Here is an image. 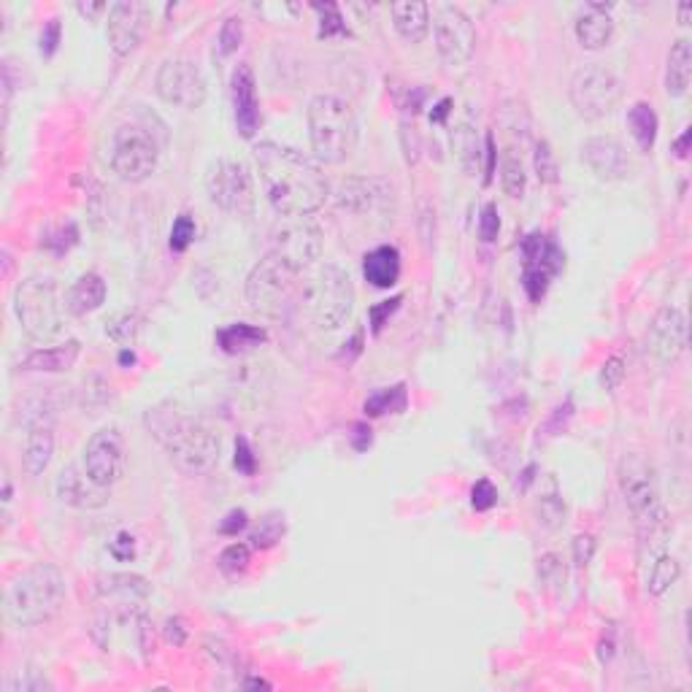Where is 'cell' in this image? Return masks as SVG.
<instances>
[{"instance_id": "obj_50", "label": "cell", "mask_w": 692, "mask_h": 692, "mask_svg": "<svg viewBox=\"0 0 692 692\" xmlns=\"http://www.w3.org/2000/svg\"><path fill=\"white\" fill-rule=\"evenodd\" d=\"M109 549H111V555H114V560H119V563H130V560H136V538L130 536L128 530L117 533Z\"/></svg>"}, {"instance_id": "obj_21", "label": "cell", "mask_w": 692, "mask_h": 692, "mask_svg": "<svg viewBox=\"0 0 692 692\" xmlns=\"http://www.w3.org/2000/svg\"><path fill=\"white\" fill-rule=\"evenodd\" d=\"M57 498L65 503V506H73V509H103L106 503L111 501V487H103L92 479L84 465H71L65 468L63 474L57 476Z\"/></svg>"}, {"instance_id": "obj_43", "label": "cell", "mask_w": 692, "mask_h": 692, "mask_svg": "<svg viewBox=\"0 0 692 692\" xmlns=\"http://www.w3.org/2000/svg\"><path fill=\"white\" fill-rule=\"evenodd\" d=\"M501 233V214H498V206L495 203H484L482 214H479V236L482 241L492 244Z\"/></svg>"}, {"instance_id": "obj_39", "label": "cell", "mask_w": 692, "mask_h": 692, "mask_svg": "<svg viewBox=\"0 0 692 692\" xmlns=\"http://www.w3.org/2000/svg\"><path fill=\"white\" fill-rule=\"evenodd\" d=\"M249 563H252V552L246 544H230L217 557L219 571L225 576H241L249 568Z\"/></svg>"}, {"instance_id": "obj_60", "label": "cell", "mask_w": 692, "mask_h": 692, "mask_svg": "<svg viewBox=\"0 0 692 692\" xmlns=\"http://www.w3.org/2000/svg\"><path fill=\"white\" fill-rule=\"evenodd\" d=\"M449 106H452V101H449V98H444V101L436 106V111L430 114V119H433V122H438V125H444V119H447V114H449Z\"/></svg>"}, {"instance_id": "obj_38", "label": "cell", "mask_w": 692, "mask_h": 692, "mask_svg": "<svg viewBox=\"0 0 692 692\" xmlns=\"http://www.w3.org/2000/svg\"><path fill=\"white\" fill-rule=\"evenodd\" d=\"M533 168L538 173V182L544 184H557L560 179V168H557V157L552 152L547 138H538L536 152H533Z\"/></svg>"}, {"instance_id": "obj_55", "label": "cell", "mask_w": 692, "mask_h": 692, "mask_svg": "<svg viewBox=\"0 0 692 692\" xmlns=\"http://www.w3.org/2000/svg\"><path fill=\"white\" fill-rule=\"evenodd\" d=\"M484 157H487V165H484V184L492 182V173H495V165H498V149H495V136L487 133L484 138Z\"/></svg>"}, {"instance_id": "obj_7", "label": "cell", "mask_w": 692, "mask_h": 692, "mask_svg": "<svg viewBox=\"0 0 692 692\" xmlns=\"http://www.w3.org/2000/svg\"><path fill=\"white\" fill-rule=\"evenodd\" d=\"M295 284L298 271L284 263L282 257L268 252L246 276V301L252 311L263 317H282L292 306Z\"/></svg>"}, {"instance_id": "obj_36", "label": "cell", "mask_w": 692, "mask_h": 692, "mask_svg": "<svg viewBox=\"0 0 692 692\" xmlns=\"http://www.w3.org/2000/svg\"><path fill=\"white\" fill-rule=\"evenodd\" d=\"M284 533H287L284 514L268 511V514L260 519V525L249 533V541H252V549H274L284 538Z\"/></svg>"}, {"instance_id": "obj_42", "label": "cell", "mask_w": 692, "mask_h": 692, "mask_svg": "<svg viewBox=\"0 0 692 692\" xmlns=\"http://www.w3.org/2000/svg\"><path fill=\"white\" fill-rule=\"evenodd\" d=\"M192 241H195V219H192L190 214H179V217L173 219L168 244H171V249L176 255H182V252L190 249Z\"/></svg>"}, {"instance_id": "obj_40", "label": "cell", "mask_w": 692, "mask_h": 692, "mask_svg": "<svg viewBox=\"0 0 692 692\" xmlns=\"http://www.w3.org/2000/svg\"><path fill=\"white\" fill-rule=\"evenodd\" d=\"M311 9L319 14V38H336L346 33V22L336 3H314Z\"/></svg>"}, {"instance_id": "obj_33", "label": "cell", "mask_w": 692, "mask_h": 692, "mask_svg": "<svg viewBox=\"0 0 692 692\" xmlns=\"http://www.w3.org/2000/svg\"><path fill=\"white\" fill-rule=\"evenodd\" d=\"M406 403H409L406 384H392V387H384V390L374 392V395L363 403V411L368 417L401 414V411H406Z\"/></svg>"}, {"instance_id": "obj_54", "label": "cell", "mask_w": 692, "mask_h": 692, "mask_svg": "<svg viewBox=\"0 0 692 692\" xmlns=\"http://www.w3.org/2000/svg\"><path fill=\"white\" fill-rule=\"evenodd\" d=\"M595 538L592 536H576L574 538V563L579 565V568H584V565H590V560H592V555H595Z\"/></svg>"}, {"instance_id": "obj_15", "label": "cell", "mask_w": 692, "mask_h": 692, "mask_svg": "<svg viewBox=\"0 0 692 692\" xmlns=\"http://www.w3.org/2000/svg\"><path fill=\"white\" fill-rule=\"evenodd\" d=\"M82 465L95 482L103 487H114L125 476V465H128L122 433L117 428H101L98 433H92L84 447Z\"/></svg>"}, {"instance_id": "obj_1", "label": "cell", "mask_w": 692, "mask_h": 692, "mask_svg": "<svg viewBox=\"0 0 692 692\" xmlns=\"http://www.w3.org/2000/svg\"><path fill=\"white\" fill-rule=\"evenodd\" d=\"M255 163L268 203L282 217H309L330 198V182L317 160L292 146L263 141L255 146Z\"/></svg>"}, {"instance_id": "obj_48", "label": "cell", "mask_w": 692, "mask_h": 692, "mask_svg": "<svg viewBox=\"0 0 692 692\" xmlns=\"http://www.w3.org/2000/svg\"><path fill=\"white\" fill-rule=\"evenodd\" d=\"M233 465H236L238 474H244V476H252L257 471L255 449H252V444H249L244 436L236 441V457H233Z\"/></svg>"}, {"instance_id": "obj_3", "label": "cell", "mask_w": 692, "mask_h": 692, "mask_svg": "<svg viewBox=\"0 0 692 692\" xmlns=\"http://www.w3.org/2000/svg\"><path fill=\"white\" fill-rule=\"evenodd\" d=\"M65 576L55 563H33L6 584L3 606L17 628H36L60 614L65 603Z\"/></svg>"}, {"instance_id": "obj_16", "label": "cell", "mask_w": 692, "mask_h": 692, "mask_svg": "<svg viewBox=\"0 0 692 692\" xmlns=\"http://www.w3.org/2000/svg\"><path fill=\"white\" fill-rule=\"evenodd\" d=\"M392 184L382 176H346L330 190V198L338 209L352 214H374L392 203Z\"/></svg>"}, {"instance_id": "obj_41", "label": "cell", "mask_w": 692, "mask_h": 692, "mask_svg": "<svg viewBox=\"0 0 692 692\" xmlns=\"http://www.w3.org/2000/svg\"><path fill=\"white\" fill-rule=\"evenodd\" d=\"M244 44V22H241V17H228L225 22H222V28H219V36H217V49L222 57H230L236 55L238 46Z\"/></svg>"}, {"instance_id": "obj_29", "label": "cell", "mask_w": 692, "mask_h": 692, "mask_svg": "<svg viewBox=\"0 0 692 692\" xmlns=\"http://www.w3.org/2000/svg\"><path fill=\"white\" fill-rule=\"evenodd\" d=\"M68 311L76 317H87L92 311H98L106 303V282L101 274H84L79 276L73 287L68 290Z\"/></svg>"}, {"instance_id": "obj_20", "label": "cell", "mask_w": 692, "mask_h": 692, "mask_svg": "<svg viewBox=\"0 0 692 692\" xmlns=\"http://www.w3.org/2000/svg\"><path fill=\"white\" fill-rule=\"evenodd\" d=\"M230 98H233V117L236 128L244 138H255L260 130V101H257L255 73L246 63H238L230 76Z\"/></svg>"}, {"instance_id": "obj_57", "label": "cell", "mask_w": 692, "mask_h": 692, "mask_svg": "<svg viewBox=\"0 0 692 692\" xmlns=\"http://www.w3.org/2000/svg\"><path fill=\"white\" fill-rule=\"evenodd\" d=\"M165 636H168V641L176 644V647H184V641H187V628L182 625V620H168Z\"/></svg>"}, {"instance_id": "obj_35", "label": "cell", "mask_w": 692, "mask_h": 692, "mask_svg": "<svg viewBox=\"0 0 692 692\" xmlns=\"http://www.w3.org/2000/svg\"><path fill=\"white\" fill-rule=\"evenodd\" d=\"M679 574H682V565H679L676 557L657 555L655 560H652V568H649L647 590L652 592V595H665V592L671 590V584L679 579Z\"/></svg>"}, {"instance_id": "obj_31", "label": "cell", "mask_w": 692, "mask_h": 692, "mask_svg": "<svg viewBox=\"0 0 692 692\" xmlns=\"http://www.w3.org/2000/svg\"><path fill=\"white\" fill-rule=\"evenodd\" d=\"M98 592L119 601H144L152 592V584L138 574H103L98 576Z\"/></svg>"}, {"instance_id": "obj_46", "label": "cell", "mask_w": 692, "mask_h": 692, "mask_svg": "<svg viewBox=\"0 0 692 692\" xmlns=\"http://www.w3.org/2000/svg\"><path fill=\"white\" fill-rule=\"evenodd\" d=\"M11 692H41V690H52V682L46 679L44 674H38V671H19L14 679H11L9 684Z\"/></svg>"}, {"instance_id": "obj_24", "label": "cell", "mask_w": 692, "mask_h": 692, "mask_svg": "<svg viewBox=\"0 0 692 692\" xmlns=\"http://www.w3.org/2000/svg\"><path fill=\"white\" fill-rule=\"evenodd\" d=\"M401 252L395 246L384 244L376 246L363 255V276L365 282L374 284L376 290H390L401 279Z\"/></svg>"}, {"instance_id": "obj_10", "label": "cell", "mask_w": 692, "mask_h": 692, "mask_svg": "<svg viewBox=\"0 0 692 692\" xmlns=\"http://www.w3.org/2000/svg\"><path fill=\"white\" fill-rule=\"evenodd\" d=\"M206 192L217 209L249 217L255 211V179L249 165L233 157H219L206 168Z\"/></svg>"}, {"instance_id": "obj_28", "label": "cell", "mask_w": 692, "mask_h": 692, "mask_svg": "<svg viewBox=\"0 0 692 692\" xmlns=\"http://www.w3.org/2000/svg\"><path fill=\"white\" fill-rule=\"evenodd\" d=\"M392 22H395V30L403 41L409 44H419L425 41L430 30V9L428 3H419V0H409V3H395L392 6Z\"/></svg>"}, {"instance_id": "obj_45", "label": "cell", "mask_w": 692, "mask_h": 692, "mask_svg": "<svg viewBox=\"0 0 692 692\" xmlns=\"http://www.w3.org/2000/svg\"><path fill=\"white\" fill-rule=\"evenodd\" d=\"M495 503H498V487H495L490 479H479V482L471 487V506H474L476 511H490Z\"/></svg>"}, {"instance_id": "obj_56", "label": "cell", "mask_w": 692, "mask_h": 692, "mask_svg": "<svg viewBox=\"0 0 692 692\" xmlns=\"http://www.w3.org/2000/svg\"><path fill=\"white\" fill-rule=\"evenodd\" d=\"M355 433H352V447L357 449V452H365V449L374 444V436H371V428L365 425V422H357Z\"/></svg>"}, {"instance_id": "obj_37", "label": "cell", "mask_w": 692, "mask_h": 692, "mask_svg": "<svg viewBox=\"0 0 692 692\" xmlns=\"http://www.w3.org/2000/svg\"><path fill=\"white\" fill-rule=\"evenodd\" d=\"M501 187L509 198H522L528 187V176H525L522 160L514 155V149H506L501 155Z\"/></svg>"}, {"instance_id": "obj_34", "label": "cell", "mask_w": 692, "mask_h": 692, "mask_svg": "<svg viewBox=\"0 0 692 692\" xmlns=\"http://www.w3.org/2000/svg\"><path fill=\"white\" fill-rule=\"evenodd\" d=\"M141 328H144V317H141V311L130 309V311H122V314H117V317L111 319L109 325H106V336H109L111 341H117L122 349H130V346L136 344Z\"/></svg>"}, {"instance_id": "obj_23", "label": "cell", "mask_w": 692, "mask_h": 692, "mask_svg": "<svg viewBox=\"0 0 692 692\" xmlns=\"http://www.w3.org/2000/svg\"><path fill=\"white\" fill-rule=\"evenodd\" d=\"M576 38L584 49H603L614 38L611 3H587L576 14Z\"/></svg>"}, {"instance_id": "obj_47", "label": "cell", "mask_w": 692, "mask_h": 692, "mask_svg": "<svg viewBox=\"0 0 692 692\" xmlns=\"http://www.w3.org/2000/svg\"><path fill=\"white\" fill-rule=\"evenodd\" d=\"M401 303L403 295H395L390 301H382L376 303V306H371V311H368V317H371V330H374V333H382V328L390 322L392 314L401 309Z\"/></svg>"}, {"instance_id": "obj_18", "label": "cell", "mask_w": 692, "mask_h": 692, "mask_svg": "<svg viewBox=\"0 0 692 692\" xmlns=\"http://www.w3.org/2000/svg\"><path fill=\"white\" fill-rule=\"evenodd\" d=\"M582 163L603 182H622L630 176L628 149L611 136L587 138L582 144Z\"/></svg>"}, {"instance_id": "obj_32", "label": "cell", "mask_w": 692, "mask_h": 692, "mask_svg": "<svg viewBox=\"0 0 692 692\" xmlns=\"http://www.w3.org/2000/svg\"><path fill=\"white\" fill-rule=\"evenodd\" d=\"M628 128L636 138V144L641 152H649L657 141V130H660V119L652 103L636 101L628 109Z\"/></svg>"}, {"instance_id": "obj_51", "label": "cell", "mask_w": 692, "mask_h": 692, "mask_svg": "<svg viewBox=\"0 0 692 692\" xmlns=\"http://www.w3.org/2000/svg\"><path fill=\"white\" fill-rule=\"evenodd\" d=\"M538 574H541V579L552 587V584H563L565 582V571L563 565H560V557L557 555H544L541 560H538Z\"/></svg>"}, {"instance_id": "obj_17", "label": "cell", "mask_w": 692, "mask_h": 692, "mask_svg": "<svg viewBox=\"0 0 692 692\" xmlns=\"http://www.w3.org/2000/svg\"><path fill=\"white\" fill-rule=\"evenodd\" d=\"M649 352L660 363H676L687 349V317L676 306H663L657 311L647 336Z\"/></svg>"}, {"instance_id": "obj_59", "label": "cell", "mask_w": 692, "mask_h": 692, "mask_svg": "<svg viewBox=\"0 0 692 692\" xmlns=\"http://www.w3.org/2000/svg\"><path fill=\"white\" fill-rule=\"evenodd\" d=\"M76 9H79V14H82V17L95 19L98 14H103V11L109 9V6H106V3H79Z\"/></svg>"}, {"instance_id": "obj_49", "label": "cell", "mask_w": 692, "mask_h": 692, "mask_svg": "<svg viewBox=\"0 0 692 692\" xmlns=\"http://www.w3.org/2000/svg\"><path fill=\"white\" fill-rule=\"evenodd\" d=\"M60 38H63V25H60V19H49L44 25V30H41V38H38V49H41V55L44 57H52L57 52V46H60Z\"/></svg>"}, {"instance_id": "obj_53", "label": "cell", "mask_w": 692, "mask_h": 692, "mask_svg": "<svg viewBox=\"0 0 692 692\" xmlns=\"http://www.w3.org/2000/svg\"><path fill=\"white\" fill-rule=\"evenodd\" d=\"M246 525H249V514L244 509H233L228 517L219 522V533L222 536H238Z\"/></svg>"}, {"instance_id": "obj_22", "label": "cell", "mask_w": 692, "mask_h": 692, "mask_svg": "<svg viewBox=\"0 0 692 692\" xmlns=\"http://www.w3.org/2000/svg\"><path fill=\"white\" fill-rule=\"evenodd\" d=\"M55 457V430L44 417L30 419L25 447H22V468L28 476H41Z\"/></svg>"}, {"instance_id": "obj_4", "label": "cell", "mask_w": 692, "mask_h": 692, "mask_svg": "<svg viewBox=\"0 0 692 692\" xmlns=\"http://www.w3.org/2000/svg\"><path fill=\"white\" fill-rule=\"evenodd\" d=\"M306 119H309L311 152L319 163L338 165L355 155L357 141H360V122L349 101L322 92L317 98H311Z\"/></svg>"}, {"instance_id": "obj_8", "label": "cell", "mask_w": 692, "mask_h": 692, "mask_svg": "<svg viewBox=\"0 0 692 692\" xmlns=\"http://www.w3.org/2000/svg\"><path fill=\"white\" fill-rule=\"evenodd\" d=\"M620 490L625 495L630 514L636 517L638 528L655 533L663 525L665 511L660 501L655 468L641 455H625L620 463Z\"/></svg>"}, {"instance_id": "obj_61", "label": "cell", "mask_w": 692, "mask_h": 692, "mask_svg": "<svg viewBox=\"0 0 692 692\" xmlns=\"http://www.w3.org/2000/svg\"><path fill=\"white\" fill-rule=\"evenodd\" d=\"M690 11H692L690 3H682V6H679V22H682V25H687V19H690Z\"/></svg>"}, {"instance_id": "obj_27", "label": "cell", "mask_w": 692, "mask_h": 692, "mask_svg": "<svg viewBox=\"0 0 692 692\" xmlns=\"http://www.w3.org/2000/svg\"><path fill=\"white\" fill-rule=\"evenodd\" d=\"M692 82V44L687 38H679L671 44L668 63H665V92L671 98H682L690 90Z\"/></svg>"}, {"instance_id": "obj_6", "label": "cell", "mask_w": 692, "mask_h": 692, "mask_svg": "<svg viewBox=\"0 0 692 692\" xmlns=\"http://www.w3.org/2000/svg\"><path fill=\"white\" fill-rule=\"evenodd\" d=\"M14 314L19 328L33 341H52L63 333V309L57 301L55 284L41 276H30L14 292Z\"/></svg>"}, {"instance_id": "obj_2", "label": "cell", "mask_w": 692, "mask_h": 692, "mask_svg": "<svg viewBox=\"0 0 692 692\" xmlns=\"http://www.w3.org/2000/svg\"><path fill=\"white\" fill-rule=\"evenodd\" d=\"M146 430L184 474H206L219 460V433L203 419L184 414L176 403H160L146 411Z\"/></svg>"}, {"instance_id": "obj_5", "label": "cell", "mask_w": 692, "mask_h": 692, "mask_svg": "<svg viewBox=\"0 0 692 692\" xmlns=\"http://www.w3.org/2000/svg\"><path fill=\"white\" fill-rule=\"evenodd\" d=\"M303 306L309 311L311 322L325 333L346 325L355 309V287L349 274L333 263L322 265L303 287Z\"/></svg>"}, {"instance_id": "obj_11", "label": "cell", "mask_w": 692, "mask_h": 692, "mask_svg": "<svg viewBox=\"0 0 692 692\" xmlns=\"http://www.w3.org/2000/svg\"><path fill=\"white\" fill-rule=\"evenodd\" d=\"M160 163V141L144 125H122L111 141V168L122 182H144Z\"/></svg>"}, {"instance_id": "obj_25", "label": "cell", "mask_w": 692, "mask_h": 692, "mask_svg": "<svg viewBox=\"0 0 692 692\" xmlns=\"http://www.w3.org/2000/svg\"><path fill=\"white\" fill-rule=\"evenodd\" d=\"M79 355H82V344H79L76 338H71V341H65V344L60 346L33 349V352L19 363V368H22V371H38V374H65V371H71L73 365H76Z\"/></svg>"}, {"instance_id": "obj_12", "label": "cell", "mask_w": 692, "mask_h": 692, "mask_svg": "<svg viewBox=\"0 0 692 692\" xmlns=\"http://www.w3.org/2000/svg\"><path fill=\"white\" fill-rule=\"evenodd\" d=\"M155 90L168 106L195 111L206 103L209 84L203 79V71L198 68V63H192L187 57H171L157 71Z\"/></svg>"}, {"instance_id": "obj_58", "label": "cell", "mask_w": 692, "mask_h": 692, "mask_svg": "<svg viewBox=\"0 0 692 692\" xmlns=\"http://www.w3.org/2000/svg\"><path fill=\"white\" fill-rule=\"evenodd\" d=\"M690 138H692V130L684 128V133L674 141V155L679 157V160H687V155H690Z\"/></svg>"}, {"instance_id": "obj_52", "label": "cell", "mask_w": 692, "mask_h": 692, "mask_svg": "<svg viewBox=\"0 0 692 692\" xmlns=\"http://www.w3.org/2000/svg\"><path fill=\"white\" fill-rule=\"evenodd\" d=\"M622 379H625V363H622V357H609V360L603 363L601 384L606 390H617Z\"/></svg>"}, {"instance_id": "obj_14", "label": "cell", "mask_w": 692, "mask_h": 692, "mask_svg": "<svg viewBox=\"0 0 692 692\" xmlns=\"http://www.w3.org/2000/svg\"><path fill=\"white\" fill-rule=\"evenodd\" d=\"M433 36L441 60L447 65H465L474 57L476 28L471 17L457 6H441L433 17Z\"/></svg>"}, {"instance_id": "obj_9", "label": "cell", "mask_w": 692, "mask_h": 692, "mask_svg": "<svg viewBox=\"0 0 692 692\" xmlns=\"http://www.w3.org/2000/svg\"><path fill=\"white\" fill-rule=\"evenodd\" d=\"M622 79L601 63H587L574 73L568 98L576 114L584 119H603L614 114L622 101Z\"/></svg>"}, {"instance_id": "obj_13", "label": "cell", "mask_w": 692, "mask_h": 692, "mask_svg": "<svg viewBox=\"0 0 692 692\" xmlns=\"http://www.w3.org/2000/svg\"><path fill=\"white\" fill-rule=\"evenodd\" d=\"M271 252L301 274L322 255V230L306 217H284L271 233Z\"/></svg>"}, {"instance_id": "obj_44", "label": "cell", "mask_w": 692, "mask_h": 692, "mask_svg": "<svg viewBox=\"0 0 692 692\" xmlns=\"http://www.w3.org/2000/svg\"><path fill=\"white\" fill-rule=\"evenodd\" d=\"M549 282H552V276L544 274V271H533V268L522 271V284H525V292H528V298L533 303H538L547 295Z\"/></svg>"}, {"instance_id": "obj_19", "label": "cell", "mask_w": 692, "mask_h": 692, "mask_svg": "<svg viewBox=\"0 0 692 692\" xmlns=\"http://www.w3.org/2000/svg\"><path fill=\"white\" fill-rule=\"evenodd\" d=\"M146 6L136 0H122L109 9V22H106V36L117 57H128L136 52L144 36Z\"/></svg>"}, {"instance_id": "obj_26", "label": "cell", "mask_w": 692, "mask_h": 692, "mask_svg": "<svg viewBox=\"0 0 692 692\" xmlns=\"http://www.w3.org/2000/svg\"><path fill=\"white\" fill-rule=\"evenodd\" d=\"M522 263L525 268H533V271H544L555 279L565 265L563 249L555 244V238L544 236V233H530L525 241H522Z\"/></svg>"}, {"instance_id": "obj_30", "label": "cell", "mask_w": 692, "mask_h": 692, "mask_svg": "<svg viewBox=\"0 0 692 692\" xmlns=\"http://www.w3.org/2000/svg\"><path fill=\"white\" fill-rule=\"evenodd\" d=\"M265 341H268V333L257 325H246V322H233L228 328L217 330L219 349L228 355H246L257 346H263Z\"/></svg>"}]
</instances>
